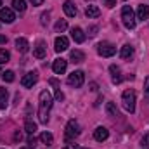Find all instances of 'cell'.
Segmentation results:
<instances>
[{
    "mask_svg": "<svg viewBox=\"0 0 149 149\" xmlns=\"http://www.w3.org/2000/svg\"><path fill=\"white\" fill-rule=\"evenodd\" d=\"M52 108V95L49 90H42L40 92V104H38V120L40 123H47L49 121V111Z\"/></svg>",
    "mask_w": 149,
    "mask_h": 149,
    "instance_id": "1",
    "label": "cell"
},
{
    "mask_svg": "<svg viewBox=\"0 0 149 149\" xmlns=\"http://www.w3.org/2000/svg\"><path fill=\"white\" fill-rule=\"evenodd\" d=\"M121 102H123V108L127 113H134L135 111V92L132 88L125 90L123 95H121Z\"/></svg>",
    "mask_w": 149,
    "mask_h": 149,
    "instance_id": "2",
    "label": "cell"
},
{
    "mask_svg": "<svg viewBox=\"0 0 149 149\" xmlns=\"http://www.w3.org/2000/svg\"><path fill=\"white\" fill-rule=\"evenodd\" d=\"M121 21H123L125 28H128V30L135 28V14H134V10H132L130 5H125L121 9Z\"/></svg>",
    "mask_w": 149,
    "mask_h": 149,
    "instance_id": "3",
    "label": "cell"
},
{
    "mask_svg": "<svg viewBox=\"0 0 149 149\" xmlns=\"http://www.w3.org/2000/svg\"><path fill=\"white\" fill-rule=\"evenodd\" d=\"M97 54L102 56V57H111V56L116 54V47L113 43H109V42H101L97 45Z\"/></svg>",
    "mask_w": 149,
    "mask_h": 149,
    "instance_id": "4",
    "label": "cell"
},
{
    "mask_svg": "<svg viewBox=\"0 0 149 149\" xmlns=\"http://www.w3.org/2000/svg\"><path fill=\"white\" fill-rule=\"evenodd\" d=\"M83 81H85V73L83 71H73V73L68 76V85H71L74 88H80L81 85H83Z\"/></svg>",
    "mask_w": 149,
    "mask_h": 149,
    "instance_id": "5",
    "label": "cell"
},
{
    "mask_svg": "<svg viewBox=\"0 0 149 149\" xmlns=\"http://www.w3.org/2000/svg\"><path fill=\"white\" fill-rule=\"evenodd\" d=\"M80 134H81L80 123H78L76 120H70L68 125H66V135H68V139H74V137H78Z\"/></svg>",
    "mask_w": 149,
    "mask_h": 149,
    "instance_id": "6",
    "label": "cell"
},
{
    "mask_svg": "<svg viewBox=\"0 0 149 149\" xmlns=\"http://www.w3.org/2000/svg\"><path fill=\"white\" fill-rule=\"evenodd\" d=\"M37 81H38V73L37 71H30V73H26L23 78H21V85H23L24 88H31Z\"/></svg>",
    "mask_w": 149,
    "mask_h": 149,
    "instance_id": "7",
    "label": "cell"
},
{
    "mask_svg": "<svg viewBox=\"0 0 149 149\" xmlns=\"http://www.w3.org/2000/svg\"><path fill=\"white\" fill-rule=\"evenodd\" d=\"M14 19H16V16H14L12 9H9V7H2L0 9V21L2 23L10 24V23H14Z\"/></svg>",
    "mask_w": 149,
    "mask_h": 149,
    "instance_id": "8",
    "label": "cell"
},
{
    "mask_svg": "<svg viewBox=\"0 0 149 149\" xmlns=\"http://www.w3.org/2000/svg\"><path fill=\"white\" fill-rule=\"evenodd\" d=\"M66 68H68V61L63 59V57H59V59H56V61L52 63V70H54L56 74H63L66 71Z\"/></svg>",
    "mask_w": 149,
    "mask_h": 149,
    "instance_id": "9",
    "label": "cell"
},
{
    "mask_svg": "<svg viewBox=\"0 0 149 149\" xmlns=\"http://www.w3.org/2000/svg\"><path fill=\"white\" fill-rule=\"evenodd\" d=\"M68 47H70V40L66 37H57L56 38V42H54L56 52H64V50H68Z\"/></svg>",
    "mask_w": 149,
    "mask_h": 149,
    "instance_id": "10",
    "label": "cell"
},
{
    "mask_svg": "<svg viewBox=\"0 0 149 149\" xmlns=\"http://www.w3.org/2000/svg\"><path fill=\"white\" fill-rule=\"evenodd\" d=\"M33 56L37 57V59H43L45 56H47V47H45V42H37V45L33 47Z\"/></svg>",
    "mask_w": 149,
    "mask_h": 149,
    "instance_id": "11",
    "label": "cell"
},
{
    "mask_svg": "<svg viewBox=\"0 0 149 149\" xmlns=\"http://www.w3.org/2000/svg\"><path fill=\"white\" fill-rule=\"evenodd\" d=\"M108 137H109V130H108L106 127H97V128L94 130V139H95V141L104 142Z\"/></svg>",
    "mask_w": 149,
    "mask_h": 149,
    "instance_id": "12",
    "label": "cell"
},
{
    "mask_svg": "<svg viewBox=\"0 0 149 149\" xmlns=\"http://www.w3.org/2000/svg\"><path fill=\"white\" fill-rule=\"evenodd\" d=\"M63 9H64V14H66L68 17H74L76 12H78V10H76V5H74L71 0H66L64 5H63Z\"/></svg>",
    "mask_w": 149,
    "mask_h": 149,
    "instance_id": "13",
    "label": "cell"
},
{
    "mask_svg": "<svg viewBox=\"0 0 149 149\" xmlns=\"http://www.w3.org/2000/svg\"><path fill=\"white\" fill-rule=\"evenodd\" d=\"M9 106V90L5 87H0V109H5Z\"/></svg>",
    "mask_w": 149,
    "mask_h": 149,
    "instance_id": "14",
    "label": "cell"
},
{
    "mask_svg": "<svg viewBox=\"0 0 149 149\" xmlns=\"http://www.w3.org/2000/svg\"><path fill=\"white\" fill-rule=\"evenodd\" d=\"M137 19L148 21L149 19V5H144V3L139 5V9H137Z\"/></svg>",
    "mask_w": 149,
    "mask_h": 149,
    "instance_id": "15",
    "label": "cell"
},
{
    "mask_svg": "<svg viewBox=\"0 0 149 149\" xmlns=\"http://www.w3.org/2000/svg\"><path fill=\"white\" fill-rule=\"evenodd\" d=\"M71 38H73L76 43H83V42H85V33H83V30L78 28V26L73 28V30H71Z\"/></svg>",
    "mask_w": 149,
    "mask_h": 149,
    "instance_id": "16",
    "label": "cell"
},
{
    "mask_svg": "<svg viewBox=\"0 0 149 149\" xmlns=\"http://www.w3.org/2000/svg\"><path fill=\"white\" fill-rule=\"evenodd\" d=\"M49 83L54 87V90H56V99L57 101H63L64 99V94H63V90H61V85H59V81L56 80V78H50L49 80Z\"/></svg>",
    "mask_w": 149,
    "mask_h": 149,
    "instance_id": "17",
    "label": "cell"
},
{
    "mask_svg": "<svg viewBox=\"0 0 149 149\" xmlns=\"http://www.w3.org/2000/svg\"><path fill=\"white\" fill-rule=\"evenodd\" d=\"M109 71H111V74H113V83H121V80H123V76H121V70H120L118 66L111 64V66H109Z\"/></svg>",
    "mask_w": 149,
    "mask_h": 149,
    "instance_id": "18",
    "label": "cell"
},
{
    "mask_svg": "<svg viewBox=\"0 0 149 149\" xmlns=\"http://www.w3.org/2000/svg\"><path fill=\"white\" fill-rule=\"evenodd\" d=\"M16 49H17V52H21V54L28 52V49H30L28 40H26V38H17V40H16Z\"/></svg>",
    "mask_w": 149,
    "mask_h": 149,
    "instance_id": "19",
    "label": "cell"
},
{
    "mask_svg": "<svg viewBox=\"0 0 149 149\" xmlns=\"http://www.w3.org/2000/svg\"><path fill=\"white\" fill-rule=\"evenodd\" d=\"M85 14H87V17H88V19H90V17H99V16H101V10H99V7H97V5H87Z\"/></svg>",
    "mask_w": 149,
    "mask_h": 149,
    "instance_id": "20",
    "label": "cell"
},
{
    "mask_svg": "<svg viewBox=\"0 0 149 149\" xmlns=\"http://www.w3.org/2000/svg\"><path fill=\"white\" fill-rule=\"evenodd\" d=\"M132 56H134V47L128 45V43L123 45L121 50H120V57H121V59H128V57H132Z\"/></svg>",
    "mask_w": 149,
    "mask_h": 149,
    "instance_id": "21",
    "label": "cell"
},
{
    "mask_svg": "<svg viewBox=\"0 0 149 149\" xmlns=\"http://www.w3.org/2000/svg\"><path fill=\"white\" fill-rule=\"evenodd\" d=\"M70 57H71L73 63H83V61H85V54H83L81 50H78V49H74V50L70 52Z\"/></svg>",
    "mask_w": 149,
    "mask_h": 149,
    "instance_id": "22",
    "label": "cell"
},
{
    "mask_svg": "<svg viewBox=\"0 0 149 149\" xmlns=\"http://www.w3.org/2000/svg\"><path fill=\"white\" fill-rule=\"evenodd\" d=\"M26 0H12V9L17 12H24L26 10Z\"/></svg>",
    "mask_w": 149,
    "mask_h": 149,
    "instance_id": "23",
    "label": "cell"
},
{
    "mask_svg": "<svg viewBox=\"0 0 149 149\" xmlns=\"http://www.w3.org/2000/svg\"><path fill=\"white\" fill-rule=\"evenodd\" d=\"M40 141H42L43 144H47V146H52V142H54V137H52V134H49V132H43V134H40Z\"/></svg>",
    "mask_w": 149,
    "mask_h": 149,
    "instance_id": "24",
    "label": "cell"
},
{
    "mask_svg": "<svg viewBox=\"0 0 149 149\" xmlns=\"http://www.w3.org/2000/svg\"><path fill=\"white\" fill-rule=\"evenodd\" d=\"M24 130H26L30 135H33V134L37 132V123H33L31 120H26V123H24Z\"/></svg>",
    "mask_w": 149,
    "mask_h": 149,
    "instance_id": "25",
    "label": "cell"
},
{
    "mask_svg": "<svg viewBox=\"0 0 149 149\" xmlns=\"http://www.w3.org/2000/svg\"><path fill=\"white\" fill-rule=\"evenodd\" d=\"M106 113H108V116H111V118L118 116V109H116L114 102H108V104H106Z\"/></svg>",
    "mask_w": 149,
    "mask_h": 149,
    "instance_id": "26",
    "label": "cell"
},
{
    "mask_svg": "<svg viewBox=\"0 0 149 149\" xmlns=\"http://www.w3.org/2000/svg\"><path fill=\"white\" fill-rule=\"evenodd\" d=\"M66 28H68V21H66V19H59V21L56 23V31H57V33H63Z\"/></svg>",
    "mask_w": 149,
    "mask_h": 149,
    "instance_id": "27",
    "label": "cell"
},
{
    "mask_svg": "<svg viewBox=\"0 0 149 149\" xmlns=\"http://www.w3.org/2000/svg\"><path fill=\"white\" fill-rule=\"evenodd\" d=\"M9 59H10V54H9L5 49H0V64L9 63Z\"/></svg>",
    "mask_w": 149,
    "mask_h": 149,
    "instance_id": "28",
    "label": "cell"
},
{
    "mask_svg": "<svg viewBox=\"0 0 149 149\" xmlns=\"http://www.w3.org/2000/svg\"><path fill=\"white\" fill-rule=\"evenodd\" d=\"M2 78L7 81V83H10V81H14V71H5V73H2Z\"/></svg>",
    "mask_w": 149,
    "mask_h": 149,
    "instance_id": "29",
    "label": "cell"
},
{
    "mask_svg": "<svg viewBox=\"0 0 149 149\" xmlns=\"http://www.w3.org/2000/svg\"><path fill=\"white\" fill-rule=\"evenodd\" d=\"M144 99H146V102H149V76L144 81Z\"/></svg>",
    "mask_w": 149,
    "mask_h": 149,
    "instance_id": "30",
    "label": "cell"
},
{
    "mask_svg": "<svg viewBox=\"0 0 149 149\" xmlns=\"http://www.w3.org/2000/svg\"><path fill=\"white\" fill-rule=\"evenodd\" d=\"M49 17H50V12H43V14L40 16V23H42V24L45 26V24L49 23Z\"/></svg>",
    "mask_w": 149,
    "mask_h": 149,
    "instance_id": "31",
    "label": "cell"
},
{
    "mask_svg": "<svg viewBox=\"0 0 149 149\" xmlns=\"http://www.w3.org/2000/svg\"><path fill=\"white\" fill-rule=\"evenodd\" d=\"M102 3H104L106 7H109V9H111V7L116 5V0H102Z\"/></svg>",
    "mask_w": 149,
    "mask_h": 149,
    "instance_id": "32",
    "label": "cell"
},
{
    "mask_svg": "<svg viewBox=\"0 0 149 149\" xmlns=\"http://www.w3.org/2000/svg\"><path fill=\"white\" fill-rule=\"evenodd\" d=\"M141 144H142L144 148H148V146H149V134H146V135L142 137V141H141Z\"/></svg>",
    "mask_w": 149,
    "mask_h": 149,
    "instance_id": "33",
    "label": "cell"
},
{
    "mask_svg": "<svg viewBox=\"0 0 149 149\" xmlns=\"http://www.w3.org/2000/svg\"><path fill=\"white\" fill-rule=\"evenodd\" d=\"M97 30H99L97 26H90V30H88V35H90V37H95V35H97Z\"/></svg>",
    "mask_w": 149,
    "mask_h": 149,
    "instance_id": "34",
    "label": "cell"
},
{
    "mask_svg": "<svg viewBox=\"0 0 149 149\" xmlns=\"http://www.w3.org/2000/svg\"><path fill=\"white\" fill-rule=\"evenodd\" d=\"M64 149H80V148H78L76 144H66V148Z\"/></svg>",
    "mask_w": 149,
    "mask_h": 149,
    "instance_id": "35",
    "label": "cell"
},
{
    "mask_svg": "<svg viewBox=\"0 0 149 149\" xmlns=\"http://www.w3.org/2000/svg\"><path fill=\"white\" fill-rule=\"evenodd\" d=\"M35 142H37V139H35L33 135H30V137H28V144H35Z\"/></svg>",
    "mask_w": 149,
    "mask_h": 149,
    "instance_id": "36",
    "label": "cell"
},
{
    "mask_svg": "<svg viewBox=\"0 0 149 149\" xmlns=\"http://www.w3.org/2000/svg\"><path fill=\"white\" fill-rule=\"evenodd\" d=\"M30 2H31L33 5H42V3H43V0H30Z\"/></svg>",
    "mask_w": 149,
    "mask_h": 149,
    "instance_id": "37",
    "label": "cell"
},
{
    "mask_svg": "<svg viewBox=\"0 0 149 149\" xmlns=\"http://www.w3.org/2000/svg\"><path fill=\"white\" fill-rule=\"evenodd\" d=\"M0 43H7V37L5 35H0Z\"/></svg>",
    "mask_w": 149,
    "mask_h": 149,
    "instance_id": "38",
    "label": "cell"
},
{
    "mask_svg": "<svg viewBox=\"0 0 149 149\" xmlns=\"http://www.w3.org/2000/svg\"><path fill=\"white\" fill-rule=\"evenodd\" d=\"M14 141H21V134H19V132H16V135H14Z\"/></svg>",
    "mask_w": 149,
    "mask_h": 149,
    "instance_id": "39",
    "label": "cell"
},
{
    "mask_svg": "<svg viewBox=\"0 0 149 149\" xmlns=\"http://www.w3.org/2000/svg\"><path fill=\"white\" fill-rule=\"evenodd\" d=\"M21 149H33V148H21Z\"/></svg>",
    "mask_w": 149,
    "mask_h": 149,
    "instance_id": "40",
    "label": "cell"
},
{
    "mask_svg": "<svg viewBox=\"0 0 149 149\" xmlns=\"http://www.w3.org/2000/svg\"><path fill=\"white\" fill-rule=\"evenodd\" d=\"M80 149H90V148H80Z\"/></svg>",
    "mask_w": 149,
    "mask_h": 149,
    "instance_id": "41",
    "label": "cell"
},
{
    "mask_svg": "<svg viewBox=\"0 0 149 149\" xmlns=\"http://www.w3.org/2000/svg\"><path fill=\"white\" fill-rule=\"evenodd\" d=\"M0 5H2V0H0Z\"/></svg>",
    "mask_w": 149,
    "mask_h": 149,
    "instance_id": "42",
    "label": "cell"
},
{
    "mask_svg": "<svg viewBox=\"0 0 149 149\" xmlns=\"http://www.w3.org/2000/svg\"><path fill=\"white\" fill-rule=\"evenodd\" d=\"M0 74H2V70H0Z\"/></svg>",
    "mask_w": 149,
    "mask_h": 149,
    "instance_id": "43",
    "label": "cell"
}]
</instances>
